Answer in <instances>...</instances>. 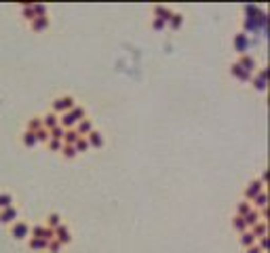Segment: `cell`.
I'll return each mask as SVG.
<instances>
[{
    "instance_id": "cell-2",
    "label": "cell",
    "mask_w": 270,
    "mask_h": 253,
    "mask_svg": "<svg viewBox=\"0 0 270 253\" xmlns=\"http://www.w3.org/2000/svg\"><path fill=\"white\" fill-rule=\"evenodd\" d=\"M9 234L13 236V241H17V243H26L28 239H30V230H32V224L28 222V219H24V217H19L15 224H11L9 228Z\"/></svg>"
},
{
    "instance_id": "cell-15",
    "label": "cell",
    "mask_w": 270,
    "mask_h": 253,
    "mask_svg": "<svg viewBox=\"0 0 270 253\" xmlns=\"http://www.w3.org/2000/svg\"><path fill=\"white\" fill-rule=\"evenodd\" d=\"M74 131L78 133V137H87L91 131H95V123H93V118L91 116H87V118H82V121L74 127Z\"/></svg>"
},
{
    "instance_id": "cell-3",
    "label": "cell",
    "mask_w": 270,
    "mask_h": 253,
    "mask_svg": "<svg viewBox=\"0 0 270 253\" xmlns=\"http://www.w3.org/2000/svg\"><path fill=\"white\" fill-rule=\"evenodd\" d=\"M266 70L260 65L258 70L254 72V76H251V80H249V89L254 91V93H258V95H264L266 93Z\"/></svg>"
},
{
    "instance_id": "cell-10",
    "label": "cell",
    "mask_w": 270,
    "mask_h": 253,
    "mask_svg": "<svg viewBox=\"0 0 270 253\" xmlns=\"http://www.w3.org/2000/svg\"><path fill=\"white\" fill-rule=\"evenodd\" d=\"M245 72H249V74H254L258 67H260V63H258V59L251 55V53H243V55H237V59H235Z\"/></svg>"
},
{
    "instance_id": "cell-9",
    "label": "cell",
    "mask_w": 270,
    "mask_h": 253,
    "mask_svg": "<svg viewBox=\"0 0 270 253\" xmlns=\"http://www.w3.org/2000/svg\"><path fill=\"white\" fill-rule=\"evenodd\" d=\"M186 13H182V11H173V15L169 17V21H167V30H171V32H182L184 28H186Z\"/></svg>"
},
{
    "instance_id": "cell-19",
    "label": "cell",
    "mask_w": 270,
    "mask_h": 253,
    "mask_svg": "<svg viewBox=\"0 0 270 253\" xmlns=\"http://www.w3.org/2000/svg\"><path fill=\"white\" fill-rule=\"evenodd\" d=\"M26 247H28L32 253H45V251H47V241L36 239V236H30V239L26 241Z\"/></svg>"
},
{
    "instance_id": "cell-30",
    "label": "cell",
    "mask_w": 270,
    "mask_h": 253,
    "mask_svg": "<svg viewBox=\"0 0 270 253\" xmlns=\"http://www.w3.org/2000/svg\"><path fill=\"white\" fill-rule=\"evenodd\" d=\"M76 140H78V133L74 131V129H66V133H64V144H68V146H74L76 144Z\"/></svg>"
},
{
    "instance_id": "cell-32",
    "label": "cell",
    "mask_w": 270,
    "mask_h": 253,
    "mask_svg": "<svg viewBox=\"0 0 270 253\" xmlns=\"http://www.w3.org/2000/svg\"><path fill=\"white\" fill-rule=\"evenodd\" d=\"M45 253H64V247H61L55 239H53V241L47 243V251H45Z\"/></svg>"
},
{
    "instance_id": "cell-36",
    "label": "cell",
    "mask_w": 270,
    "mask_h": 253,
    "mask_svg": "<svg viewBox=\"0 0 270 253\" xmlns=\"http://www.w3.org/2000/svg\"><path fill=\"white\" fill-rule=\"evenodd\" d=\"M0 104H3V99H0Z\"/></svg>"
},
{
    "instance_id": "cell-7",
    "label": "cell",
    "mask_w": 270,
    "mask_h": 253,
    "mask_svg": "<svg viewBox=\"0 0 270 253\" xmlns=\"http://www.w3.org/2000/svg\"><path fill=\"white\" fill-rule=\"evenodd\" d=\"M19 217H22V207H19V205L9 207V209H3V211H0V226L9 228V226L15 224Z\"/></svg>"
},
{
    "instance_id": "cell-34",
    "label": "cell",
    "mask_w": 270,
    "mask_h": 253,
    "mask_svg": "<svg viewBox=\"0 0 270 253\" xmlns=\"http://www.w3.org/2000/svg\"><path fill=\"white\" fill-rule=\"evenodd\" d=\"M64 133H66L64 127H55V129H51V131H49V135H51L53 140H64Z\"/></svg>"
},
{
    "instance_id": "cell-5",
    "label": "cell",
    "mask_w": 270,
    "mask_h": 253,
    "mask_svg": "<svg viewBox=\"0 0 270 253\" xmlns=\"http://www.w3.org/2000/svg\"><path fill=\"white\" fill-rule=\"evenodd\" d=\"M228 76H230L232 80L241 82V84H249V80H251V76H254V74L245 72V70H243V67H241L237 61H230V63H228Z\"/></svg>"
},
{
    "instance_id": "cell-21",
    "label": "cell",
    "mask_w": 270,
    "mask_h": 253,
    "mask_svg": "<svg viewBox=\"0 0 270 253\" xmlns=\"http://www.w3.org/2000/svg\"><path fill=\"white\" fill-rule=\"evenodd\" d=\"M40 129H45V127H43V118H40V114H34V116H30L28 121H26V131L38 133Z\"/></svg>"
},
{
    "instance_id": "cell-8",
    "label": "cell",
    "mask_w": 270,
    "mask_h": 253,
    "mask_svg": "<svg viewBox=\"0 0 270 253\" xmlns=\"http://www.w3.org/2000/svg\"><path fill=\"white\" fill-rule=\"evenodd\" d=\"M51 26H53L51 15H45V17H34V19L28 24L30 32H34V34H45V32H49V30H51Z\"/></svg>"
},
{
    "instance_id": "cell-22",
    "label": "cell",
    "mask_w": 270,
    "mask_h": 253,
    "mask_svg": "<svg viewBox=\"0 0 270 253\" xmlns=\"http://www.w3.org/2000/svg\"><path fill=\"white\" fill-rule=\"evenodd\" d=\"M230 228H232V232H237V234H241V232L249 230V228H247V224H245V217L235 215V213H232V217H230Z\"/></svg>"
},
{
    "instance_id": "cell-17",
    "label": "cell",
    "mask_w": 270,
    "mask_h": 253,
    "mask_svg": "<svg viewBox=\"0 0 270 253\" xmlns=\"http://www.w3.org/2000/svg\"><path fill=\"white\" fill-rule=\"evenodd\" d=\"M40 118H43V127H45L47 131L59 127V116H57V114H53L51 110H47L45 114H40Z\"/></svg>"
},
{
    "instance_id": "cell-28",
    "label": "cell",
    "mask_w": 270,
    "mask_h": 253,
    "mask_svg": "<svg viewBox=\"0 0 270 253\" xmlns=\"http://www.w3.org/2000/svg\"><path fill=\"white\" fill-rule=\"evenodd\" d=\"M45 148L49 150V152H53V154H59V152H61V148H64V142L61 140H49L47 144H45Z\"/></svg>"
},
{
    "instance_id": "cell-4",
    "label": "cell",
    "mask_w": 270,
    "mask_h": 253,
    "mask_svg": "<svg viewBox=\"0 0 270 253\" xmlns=\"http://www.w3.org/2000/svg\"><path fill=\"white\" fill-rule=\"evenodd\" d=\"M55 241H57L64 249H66V247H70L72 243H74V230H72V226H70L68 222L55 230Z\"/></svg>"
},
{
    "instance_id": "cell-31",
    "label": "cell",
    "mask_w": 270,
    "mask_h": 253,
    "mask_svg": "<svg viewBox=\"0 0 270 253\" xmlns=\"http://www.w3.org/2000/svg\"><path fill=\"white\" fill-rule=\"evenodd\" d=\"M74 148H76V152H78V156H80V154H87V152L91 150V148H89L87 137H78V140H76V144H74Z\"/></svg>"
},
{
    "instance_id": "cell-33",
    "label": "cell",
    "mask_w": 270,
    "mask_h": 253,
    "mask_svg": "<svg viewBox=\"0 0 270 253\" xmlns=\"http://www.w3.org/2000/svg\"><path fill=\"white\" fill-rule=\"evenodd\" d=\"M34 135H36V142H38V144H43V146H45V144L51 140V135H49V131H47V129H40L38 133H34Z\"/></svg>"
},
{
    "instance_id": "cell-27",
    "label": "cell",
    "mask_w": 270,
    "mask_h": 253,
    "mask_svg": "<svg viewBox=\"0 0 270 253\" xmlns=\"http://www.w3.org/2000/svg\"><path fill=\"white\" fill-rule=\"evenodd\" d=\"M148 28H150L152 32H156V34H163V32L167 30V24H165V21H160V19H156V17H150Z\"/></svg>"
},
{
    "instance_id": "cell-6",
    "label": "cell",
    "mask_w": 270,
    "mask_h": 253,
    "mask_svg": "<svg viewBox=\"0 0 270 253\" xmlns=\"http://www.w3.org/2000/svg\"><path fill=\"white\" fill-rule=\"evenodd\" d=\"M264 190H266V186H264L258 177H254V179H249V181H247V186L243 188V198L251 202V200H254L260 192H264Z\"/></svg>"
},
{
    "instance_id": "cell-11",
    "label": "cell",
    "mask_w": 270,
    "mask_h": 253,
    "mask_svg": "<svg viewBox=\"0 0 270 253\" xmlns=\"http://www.w3.org/2000/svg\"><path fill=\"white\" fill-rule=\"evenodd\" d=\"M87 142H89V148L91 150H103L106 148V135H103V131H99V129H95V131H91L87 135Z\"/></svg>"
},
{
    "instance_id": "cell-16",
    "label": "cell",
    "mask_w": 270,
    "mask_h": 253,
    "mask_svg": "<svg viewBox=\"0 0 270 253\" xmlns=\"http://www.w3.org/2000/svg\"><path fill=\"white\" fill-rule=\"evenodd\" d=\"M15 205H19L17 198H15V194L11 190H0V211L9 209V207H15Z\"/></svg>"
},
{
    "instance_id": "cell-24",
    "label": "cell",
    "mask_w": 270,
    "mask_h": 253,
    "mask_svg": "<svg viewBox=\"0 0 270 253\" xmlns=\"http://www.w3.org/2000/svg\"><path fill=\"white\" fill-rule=\"evenodd\" d=\"M17 11H19L22 21L30 24L34 19V5H19V7H17Z\"/></svg>"
},
{
    "instance_id": "cell-18",
    "label": "cell",
    "mask_w": 270,
    "mask_h": 253,
    "mask_svg": "<svg viewBox=\"0 0 270 253\" xmlns=\"http://www.w3.org/2000/svg\"><path fill=\"white\" fill-rule=\"evenodd\" d=\"M237 243H239V247L245 251V249H249V247H254V245H256V236H254V232H251V230H245V232L239 234Z\"/></svg>"
},
{
    "instance_id": "cell-25",
    "label": "cell",
    "mask_w": 270,
    "mask_h": 253,
    "mask_svg": "<svg viewBox=\"0 0 270 253\" xmlns=\"http://www.w3.org/2000/svg\"><path fill=\"white\" fill-rule=\"evenodd\" d=\"M70 114H72V118L76 121V125L82 121V118H87L89 116V110H87V106H82V104H76L74 108L70 110Z\"/></svg>"
},
{
    "instance_id": "cell-14",
    "label": "cell",
    "mask_w": 270,
    "mask_h": 253,
    "mask_svg": "<svg viewBox=\"0 0 270 253\" xmlns=\"http://www.w3.org/2000/svg\"><path fill=\"white\" fill-rule=\"evenodd\" d=\"M247 44H249V38H247L245 32H239V34H235V36H232V47H235L237 55L247 53Z\"/></svg>"
},
{
    "instance_id": "cell-1",
    "label": "cell",
    "mask_w": 270,
    "mask_h": 253,
    "mask_svg": "<svg viewBox=\"0 0 270 253\" xmlns=\"http://www.w3.org/2000/svg\"><path fill=\"white\" fill-rule=\"evenodd\" d=\"M76 104H78V101H76V97H74V95H70V93H64V95H57V97H53V99H51V104H49V110H51L53 114L61 116V114L70 112V110L74 108Z\"/></svg>"
},
{
    "instance_id": "cell-35",
    "label": "cell",
    "mask_w": 270,
    "mask_h": 253,
    "mask_svg": "<svg viewBox=\"0 0 270 253\" xmlns=\"http://www.w3.org/2000/svg\"><path fill=\"white\" fill-rule=\"evenodd\" d=\"M243 253H262V251H260V249H258V247L254 245V247H249V249H245Z\"/></svg>"
},
{
    "instance_id": "cell-20",
    "label": "cell",
    "mask_w": 270,
    "mask_h": 253,
    "mask_svg": "<svg viewBox=\"0 0 270 253\" xmlns=\"http://www.w3.org/2000/svg\"><path fill=\"white\" fill-rule=\"evenodd\" d=\"M19 142H22V146L26 148V150H34L36 146H38V142H36V135L32 133V131H22V135H19Z\"/></svg>"
},
{
    "instance_id": "cell-26",
    "label": "cell",
    "mask_w": 270,
    "mask_h": 253,
    "mask_svg": "<svg viewBox=\"0 0 270 253\" xmlns=\"http://www.w3.org/2000/svg\"><path fill=\"white\" fill-rule=\"evenodd\" d=\"M59 156H61L64 160H74V158H78V152H76L74 146L64 144V148H61V152H59Z\"/></svg>"
},
{
    "instance_id": "cell-12",
    "label": "cell",
    "mask_w": 270,
    "mask_h": 253,
    "mask_svg": "<svg viewBox=\"0 0 270 253\" xmlns=\"http://www.w3.org/2000/svg\"><path fill=\"white\" fill-rule=\"evenodd\" d=\"M43 224H45L49 230H53V232H55L59 226H64V224H66V219H64V215H61V213H57V211H51V213H47V215L43 217Z\"/></svg>"
},
{
    "instance_id": "cell-13",
    "label": "cell",
    "mask_w": 270,
    "mask_h": 253,
    "mask_svg": "<svg viewBox=\"0 0 270 253\" xmlns=\"http://www.w3.org/2000/svg\"><path fill=\"white\" fill-rule=\"evenodd\" d=\"M173 7H169V5H154L152 9H150V17H156V19H160V21H169V17L173 15Z\"/></svg>"
},
{
    "instance_id": "cell-29",
    "label": "cell",
    "mask_w": 270,
    "mask_h": 253,
    "mask_svg": "<svg viewBox=\"0 0 270 253\" xmlns=\"http://www.w3.org/2000/svg\"><path fill=\"white\" fill-rule=\"evenodd\" d=\"M249 230L254 232L256 239H260V236H268V234H266V219H260V222H258L256 226H251Z\"/></svg>"
},
{
    "instance_id": "cell-23",
    "label": "cell",
    "mask_w": 270,
    "mask_h": 253,
    "mask_svg": "<svg viewBox=\"0 0 270 253\" xmlns=\"http://www.w3.org/2000/svg\"><path fill=\"white\" fill-rule=\"evenodd\" d=\"M254 211V205H251L249 200H245V198H241L237 205H235V215H241V217H245L247 213H251Z\"/></svg>"
}]
</instances>
